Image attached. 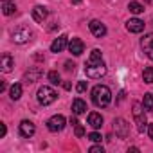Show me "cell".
<instances>
[{
    "label": "cell",
    "instance_id": "4316f807",
    "mask_svg": "<svg viewBox=\"0 0 153 153\" xmlns=\"http://www.w3.org/2000/svg\"><path fill=\"white\" fill-rule=\"evenodd\" d=\"M76 90H78L79 94H81V92H85V90H87V81H79V83H78V87H76Z\"/></svg>",
    "mask_w": 153,
    "mask_h": 153
},
{
    "label": "cell",
    "instance_id": "cb8c5ba5",
    "mask_svg": "<svg viewBox=\"0 0 153 153\" xmlns=\"http://www.w3.org/2000/svg\"><path fill=\"white\" fill-rule=\"evenodd\" d=\"M47 78H49V81H51L52 85H59V83H61V79H59V74H58L56 70H51V72L47 74Z\"/></svg>",
    "mask_w": 153,
    "mask_h": 153
},
{
    "label": "cell",
    "instance_id": "2e32d148",
    "mask_svg": "<svg viewBox=\"0 0 153 153\" xmlns=\"http://www.w3.org/2000/svg\"><path fill=\"white\" fill-rule=\"evenodd\" d=\"M88 124H90L94 130L101 128V126H103V115H101V114H97V112L88 114Z\"/></svg>",
    "mask_w": 153,
    "mask_h": 153
},
{
    "label": "cell",
    "instance_id": "6da1fadb",
    "mask_svg": "<svg viewBox=\"0 0 153 153\" xmlns=\"http://www.w3.org/2000/svg\"><path fill=\"white\" fill-rule=\"evenodd\" d=\"M92 101H94V105L99 106V108L108 106L110 101H112V92H110V88L105 87V85H96V87L92 88Z\"/></svg>",
    "mask_w": 153,
    "mask_h": 153
},
{
    "label": "cell",
    "instance_id": "7c38bea8",
    "mask_svg": "<svg viewBox=\"0 0 153 153\" xmlns=\"http://www.w3.org/2000/svg\"><path fill=\"white\" fill-rule=\"evenodd\" d=\"M126 29H128L130 33H142V31H144V22L139 20V18H130V20L126 22Z\"/></svg>",
    "mask_w": 153,
    "mask_h": 153
},
{
    "label": "cell",
    "instance_id": "603a6c76",
    "mask_svg": "<svg viewBox=\"0 0 153 153\" xmlns=\"http://www.w3.org/2000/svg\"><path fill=\"white\" fill-rule=\"evenodd\" d=\"M142 105L146 110H153V94H144V99H142Z\"/></svg>",
    "mask_w": 153,
    "mask_h": 153
},
{
    "label": "cell",
    "instance_id": "ac0fdd59",
    "mask_svg": "<svg viewBox=\"0 0 153 153\" xmlns=\"http://www.w3.org/2000/svg\"><path fill=\"white\" fill-rule=\"evenodd\" d=\"M42 76H43V72H42L40 68H33L31 72H27V74L24 76V81H25V83H34L36 79L42 78Z\"/></svg>",
    "mask_w": 153,
    "mask_h": 153
},
{
    "label": "cell",
    "instance_id": "484cf974",
    "mask_svg": "<svg viewBox=\"0 0 153 153\" xmlns=\"http://www.w3.org/2000/svg\"><path fill=\"white\" fill-rule=\"evenodd\" d=\"M88 139H90L92 142H101V139H103V137H101V133H97V131H92V133L88 135Z\"/></svg>",
    "mask_w": 153,
    "mask_h": 153
},
{
    "label": "cell",
    "instance_id": "9c48e42d",
    "mask_svg": "<svg viewBox=\"0 0 153 153\" xmlns=\"http://www.w3.org/2000/svg\"><path fill=\"white\" fill-rule=\"evenodd\" d=\"M88 27H90V33H92L96 38H103V36L106 34V27H105V24H101L99 20H92V22L88 24Z\"/></svg>",
    "mask_w": 153,
    "mask_h": 153
},
{
    "label": "cell",
    "instance_id": "d6a6232c",
    "mask_svg": "<svg viewBox=\"0 0 153 153\" xmlns=\"http://www.w3.org/2000/svg\"><path fill=\"white\" fill-rule=\"evenodd\" d=\"M70 124H72V126H78L79 123H78V119H76V117H70Z\"/></svg>",
    "mask_w": 153,
    "mask_h": 153
},
{
    "label": "cell",
    "instance_id": "3957f363",
    "mask_svg": "<svg viewBox=\"0 0 153 153\" xmlns=\"http://www.w3.org/2000/svg\"><path fill=\"white\" fill-rule=\"evenodd\" d=\"M36 97H38V103H40V105L47 106V105H52V103L58 99V94H56V90H54L52 87H40Z\"/></svg>",
    "mask_w": 153,
    "mask_h": 153
},
{
    "label": "cell",
    "instance_id": "f546056e",
    "mask_svg": "<svg viewBox=\"0 0 153 153\" xmlns=\"http://www.w3.org/2000/svg\"><path fill=\"white\" fill-rule=\"evenodd\" d=\"M88 151H90V153H103V148H101V146H92Z\"/></svg>",
    "mask_w": 153,
    "mask_h": 153
},
{
    "label": "cell",
    "instance_id": "ffe728a7",
    "mask_svg": "<svg viewBox=\"0 0 153 153\" xmlns=\"http://www.w3.org/2000/svg\"><path fill=\"white\" fill-rule=\"evenodd\" d=\"M15 11H16V6H15L13 2H9V0H2V13H4L6 16L13 15Z\"/></svg>",
    "mask_w": 153,
    "mask_h": 153
},
{
    "label": "cell",
    "instance_id": "4fadbf2b",
    "mask_svg": "<svg viewBox=\"0 0 153 153\" xmlns=\"http://www.w3.org/2000/svg\"><path fill=\"white\" fill-rule=\"evenodd\" d=\"M65 47H68V42H67V36H65V34L58 36V38L51 43V51H52V52H61Z\"/></svg>",
    "mask_w": 153,
    "mask_h": 153
},
{
    "label": "cell",
    "instance_id": "1f68e13d",
    "mask_svg": "<svg viewBox=\"0 0 153 153\" xmlns=\"http://www.w3.org/2000/svg\"><path fill=\"white\" fill-rule=\"evenodd\" d=\"M148 135H149V139L153 140V124H149V126H148Z\"/></svg>",
    "mask_w": 153,
    "mask_h": 153
},
{
    "label": "cell",
    "instance_id": "d4e9b609",
    "mask_svg": "<svg viewBox=\"0 0 153 153\" xmlns=\"http://www.w3.org/2000/svg\"><path fill=\"white\" fill-rule=\"evenodd\" d=\"M90 59H103V54H101V51H99V49H94V51L90 52Z\"/></svg>",
    "mask_w": 153,
    "mask_h": 153
},
{
    "label": "cell",
    "instance_id": "8992f818",
    "mask_svg": "<svg viewBox=\"0 0 153 153\" xmlns=\"http://www.w3.org/2000/svg\"><path fill=\"white\" fill-rule=\"evenodd\" d=\"M47 128H49V131H52V133L61 131V130L65 128V117H63V115H52V117L47 121Z\"/></svg>",
    "mask_w": 153,
    "mask_h": 153
},
{
    "label": "cell",
    "instance_id": "5b68a950",
    "mask_svg": "<svg viewBox=\"0 0 153 153\" xmlns=\"http://www.w3.org/2000/svg\"><path fill=\"white\" fill-rule=\"evenodd\" d=\"M31 38H33V31H31L29 27H18V29H15L13 34H11V40H13L15 43H27Z\"/></svg>",
    "mask_w": 153,
    "mask_h": 153
},
{
    "label": "cell",
    "instance_id": "9a60e30c",
    "mask_svg": "<svg viewBox=\"0 0 153 153\" xmlns=\"http://www.w3.org/2000/svg\"><path fill=\"white\" fill-rule=\"evenodd\" d=\"M15 67V59L9 56V54H2V59H0V68H2V72H11Z\"/></svg>",
    "mask_w": 153,
    "mask_h": 153
},
{
    "label": "cell",
    "instance_id": "836d02e7",
    "mask_svg": "<svg viewBox=\"0 0 153 153\" xmlns=\"http://www.w3.org/2000/svg\"><path fill=\"white\" fill-rule=\"evenodd\" d=\"M81 2V0H72V4H79Z\"/></svg>",
    "mask_w": 153,
    "mask_h": 153
},
{
    "label": "cell",
    "instance_id": "83f0119b",
    "mask_svg": "<svg viewBox=\"0 0 153 153\" xmlns=\"http://www.w3.org/2000/svg\"><path fill=\"white\" fill-rule=\"evenodd\" d=\"M83 135H85V128L78 124V126H76V137H83Z\"/></svg>",
    "mask_w": 153,
    "mask_h": 153
},
{
    "label": "cell",
    "instance_id": "52a82bcc",
    "mask_svg": "<svg viewBox=\"0 0 153 153\" xmlns=\"http://www.w3.org/2000/svg\"><path fill=\"white\" fill-rule=\"evenodd\" d=\"M114 130H115V135L121 137V139H126L128 133H130V126H128V123H126L124 119H121V117L114 119Z\"/></svg>",
    "mask_w": 153,
    "mask_h": 153
},
{
    "label": "cell",
    "instance_id": "277c9868",
    "mask_svg": "<svg viewBox=\"0 0 153 153\" xmlns=\"http://www.w3.org/2000/svg\"><path fill=\"white\" fill-rule=\"evenodd\" d=\"M144 105L142 103H133V119H135V124H137V130L142 133L146 130V114H144Z\"/></svg>",
    "mask_w": 153,
    "mask_h": 153
},
{
    "label": "cell",
    "instance_id": "e575fe53",
    "mask_svg": "<svg viewBox=\"0 0 153 153\" xmlns=\"http://www.w3.org/2000/svg\"><path fill=\"white\" fill-rule=\"evenodd\" d=\"M146 2H149V4H153V0H146Z\"/></svg>",
    "mask_w": 153,
    "mask_h": 153
},
{
    "label": "cell",
    "instance_id": "7402d4cb",
    "mask_svg": "<svg viewBox=\"0 0 153 153\" xmlns=\"http://www.w3.org/2000/svg\"><path fill=\"white\" fill-rule=\"evenodd\" d=\"M128 9H130L133 15H140V13L144 11V6L139 4V2H130V4H128Z\"/></svg>",
    "mask_w": 153,
    "mask_h": 153
},
{
    "label": "cell",
    "instance_id": "4dcf8cb0",
    "mask_svg": "<svg viewBox=\"0 0 153 153\" xmlns=\"http://www.w3.org/2000/svg\"><path fill=\"white\" fill-rule=\"evenodd\" d=\"M4 135H6V124L0 123V137H4Z\"/></svg>",
    "mask_w": 153,
    "mask_h": 153
},
{
    "label": "cell",
    "instance_id": "7a4b0ae2",
    "mask_svg": "<svg viewBox=\"0 0 153 153\" xmlns=\"http://www.w3.org/2000/svg\"><path fill=\"white\" fill-rule=\"evenodd\" d=\"M85 74H87V78H90V79L103 78V76L106 74V67H105L103 59H90L88 58V61L85 65Z\"/></svg>",
    "mask_w": 153,
    "mask_h": 153
},
{
    "label": "cell",
    "instance_id": "5bb4252c",
    "mask_svg": "<svg viewBox=\"0 0 153 153\" xmlns=\"http://www.w3.org/2000/svg\"><path fill=\"white\" fill-rule=\"evenodd\" d=\"M49 16V9L43 6H34L33 7V18L36 22H45V18Z\"/></svg>",
    "mask_w": 153,
    "mask_h": 153
},
{
    "label": "cell",
    "instance_id": "44dd1931",
    "mask_svg": "<svg viewBox=\"0 0 153 153\" xmlns=\"http://www.w3.org/2000/svg\"><path fill=\"white\" fill-rule=\"evenodd\" d=\"M142 79H144V83H148V85L153 83V67H146V68H144V72H142Z\"/></svg>",
    "mask_w": 153,
    "mask_h": 153
},
{
    "label": "cell",
    "instance_id": "e0dca14e",
    "mask_svg": "<svg viewBox=\"0 0 153 153\" xmlns=\"http://www.w3.org/2000/svg\"><path fill=\"white\" fill-rule=\"evenodd\" d=\"M72 112H74V115H81V114H85L87 112V103L83 101V99H74V103H72Z\"/></svg>",
    "mask_w": 153,
    "mask_h": 153
},
{
    "label": "cell",
    "instance_id": "ba28073f",
    "mask_svg": "<svg viewBox=\"0 0 153 153\" xmlns=\"http://www.w3.org/2000/svg\"><path fill=\"white\" fill-rule=\"evenodd\" d=\"M140 47H142L144 54H146L149 59H153V33L146 34V36L140 40Z\"/></svg>",
    "mask_w": 153,
    "mask_h": 153
},
{
    "label": "cell",
    "instance_id": "30bf717a",
    "mask_svg": "<svg viewBox=\"0 0 153 153\" xmlns=\"http://www.w3.org/2000/svg\"><path fill=\"white\" fill-rule=\"evenodd\" d=\"M68 51H70L74 56H79V54H83L85 45H83V42H81L79 38H72V40L68 42Z\"/></svg>",
    "mask_w": 153,
    "mask_h": 153
},
{
    "label": "cell",
    "instance_id": "f1b7e54d",
    "mask_svg": "<svg viewBox=\"0 0 153 153\" xmlns=\"http://www.w3.org/2000/svg\"><path fill=\"white\" fill-rule=\"evenodd\" d=\"M74 67H76V65H74L72 61H65V70H67V72H70V70L74 72Z\"/></svg>",
    "mask_w": 153,
    "mask_h": 153
},
{
    "label": "cell",
    "instance_id": "8fae6325",
    "mask_svg": "<svg viewBox=\"0 0 153 153\" xmlns=\"http://www.w3.org/2000/svg\"><path fill=\"white\" fill-rule=\"evenodd\" d=\"M34 131H36V128H34V124H33L31 121H22V123H20V135H22V137L29 139V137L34 135Z\"/></svg>",
    "mask_w": 153,
    "mask_h": 153
},
{
    "label": "cell",
    "instance_id": "d6986e66",
    "mask_svg": "<svg viewBox=\"0 0 153 153\" xmlns=\"http://www.w3.org/2000/svg\"><path fill=\"white\" fill-rule=\"evenodd\" d=\"M9 97H11L13 101H18V99L22 97V85L15 83V85L9 88Z\"/></svg>",
    "mask_w": 153,
    "mask_h": 153
}]
</instances>
